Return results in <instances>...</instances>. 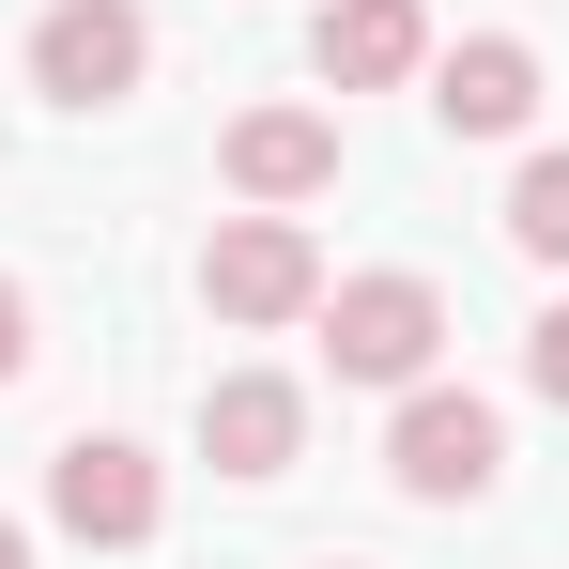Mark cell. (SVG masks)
I'll use <instances>...</instances> for the list:
<instances>
[{
	"instance_id": "ba28073f",
	"label": "cell",
	"mask_w": 569,
	"mask_h": 569,
	"mask_svg": "<svg viewBox=\"0 0 569 569\" xmlns=\"http://www.w3.org/2000/svg\"><path fill=\"white\" fill-rule=\"evenodd\" d=\"M431 123H447V139H523V123H539V47H523V31H462V47L431 62Z\"/></svg>"
},
{
	"instance_id": "52a82bcc",
	"label": "cell",
	"mask_w": 569,
	"mask_h": 569,
	"mask_svg": "<svg viewBox=\"0 0 569 569\" xmlns=\"http://www.w3.org/2000/svg\"><path fill=\"white\" fill-rule=\"evenodd\" d=\"M292 447H308V385L292 370H216L200 385V462L216 477H292Z\"/></svg>"
},
{
	"instance_id": "6da1fadb",
	"label": "cell",
	"mask_w": 569,
	"mask_h": 569,
	"mask_svg": "<svg viewBox=\"0 0 569 569\" xmlns=\"http://www.w3.org/2000/svg\"><path fill=\"white\" fill-rule=\"evenodd\" d=\"M308 323H323V370L339 385H431V355H447V292L400 278V262L385 278H323Z\"/></svg>"
},
{
	"instance_id": "30bf717a",
	"label": "cell",
	"mask_w": 569,
	"mask_h": 569,
	"mask_svg": "<svg viewBox=\"0 0 569 569\" xmlns=\"http://www.w3.org/2000/svg\"><path fill=\"white\" fill-rule=\"evenodd\" d=\"M508 247H523V262H569V154H523V186H508Z\"/></svg>"
},
{
	"instance_id": "3957f363",
	"label": "cell",
	"mask_w": 569,
	"mask_h": 569,
	"mask_svg": "<svg viewBox=\"0 0 569 569\" xmlns=\"http://www.w3.org/2000/svg\"><path fill=\"white\" fill-rule=\"evenodd\" d=\"M200 308L216 323H308L323 308V247H308V216H216V247H200Z\"/></svg>"
},
{
	"instance_id": "5b68a950",
	"label": "cell",
	"mask_w": 569,
	"mask_h": 569,
	"mask_svg": "<svg viewBox=\"0 0 569 569\" xmlns=\"http://www.w3.org/2000/svg\"><path fill=\"white\" fill-rule=\"evenodd\" d=\"M47 523H62V539H93V555H139V539L170 523V477H154V447L78 431V447L47 462Z\"/></svg>"
},
{
	"instance_id": "7c38bea8",
	"label": "cell",
	"mask_w": 569,
	"mask_h": 569,
	"mask_svg": "<svg viewBox=\"0 0 569 569\" xmlns=\"http://www.w3.org/2000/svg\"><path fill=\"white\" fill-rule=\"evenodd\" d=\"M16 370H31V292L0 278V385H16Z\"/></svg>"
},
{
	"instance_id": "8992f818",
	"label": "cell",
	"mask_w": 569,
	"mask_h": 569,
	"mask_svg": "<svg viewBox=\"0 0 569 569\" xmlns=\"http://www.w3.org/2000/svg\"><path fill=\"white\" fill-rule=\"evenodd\" d=\"M216 170H231V200H262V216L323 200V186H339V108H231Z\"/></svg>"
},
{
	"instance_id": "9c48e42d",
	"label": "cell",
	"mask_w": 569,
	"mask_h": 569,
	"mask_svg": "<svg viewBox=\"0 0 569 569\" xmlns=\"http://www.w3.org/2000/svg\"><path fill=\"white\" fill-rule=\"evenodd\" d=\"M431 78V16L416 0H323V93H400Z\"/></svg>"
},
{
	"instance_id": "277c9868",
	"label": "cell",
	"mask_w": 569,
	"mask_h": 569,
	"mask_svg": "<svg viewBox=\"0 0 569 569\" xmlns=\"http://www.w3.org/2000/svg\"><path fill=\"white\" fill-rule=\"evenodd\" d=\"M154 78V16L139 0H47L31 16V93L47 108H123Z\"/></svg>"
},
{
	"instance_id": "8fae6325",
	"label": "cell",
	"mask_w": 569,
	"mask_h": 569,
	"mask_svg": "<svg viewBox=\"0 0 569 569\" xmlns=\"http://www.w3.org/2000/svg\"><path fill=\"white\" fill-rule=\"evenodd\" d=\"M523 385H539V400H569V292L523 323Z\"/></svg>"
},
{
	"instance_id": "7a4b0ae2",
	"label": "cell",
	"mask_w": 569,
	"mask_h": 569,
	"mask_svg": "<svg viewBox=\"0 0 569 569\" xmlns=\"http://www.w3.org/2000/svg\"><path fill=\"white\" fill-rule=\"evenodd\" d=\"M385 477H400L416 508H477V492L508 477V416H492L477 385H400V416H385Z\"/></svg>"
},
{
	"instance_id": "4fadbf2b",
	"label": "cell",
	"mask_w": 569,
	"mask_h": 569,
	"mask_svg": "<svg viewBox=\"0 0 569 569\" xmlns=\"http://www.w3.org/2000/svg\"><path fill=\"white\" fill-rule=\"evenodd\" d=\"M0 569H31V539H16V523H0Z\"/></svg>"
}]
</instances>
